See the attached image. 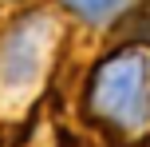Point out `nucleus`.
<instances>
[{
    "label": "nucleus",
    "mask_w": 150,
    "mask_h": 147,
    "mask_svg": "<svg viewBox=\"0 0 150 147\" xmlns=\"http://www.w3.org/2000/svg\"><path fill=\"white\" fill-rule=\"evenodd\" d=\"M87 103L99 123L115 131H142L146 127V56L138 48L107 56L95 68L87 87Z\"/></svg>",
    "instance_id": "f257e3e1"
},
{
    "label": "nucleus",
    "mask_w": 150,
    "mask_h": 147,
    "mask_svg": "<svg viewBox=\"0 0 150 147\" xmlns=\"http://www.w3.org/2000/svg\"><path fill=\"white\" fill-rule=\"evenodd\" d=\"M130 0H63V8H71L79 20H91V24H103L111 16H119Z\"/></svg>",
    "instance_id": "f03ea898"
}]
</instances>
